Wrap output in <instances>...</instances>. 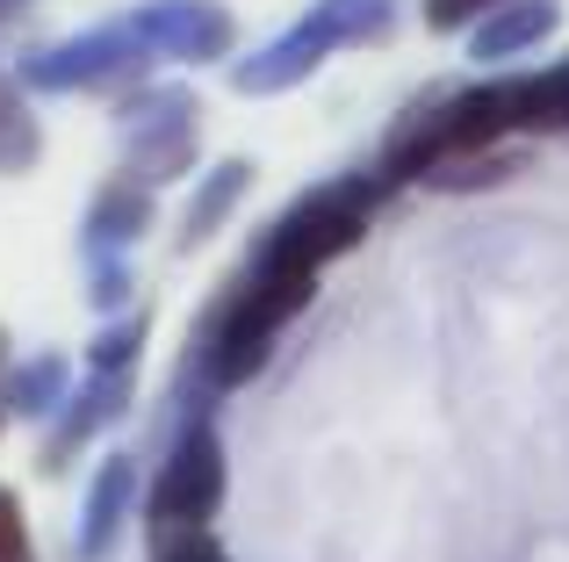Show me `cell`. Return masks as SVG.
Listing matches in <instances>:
<instances>
[{
  "label": "cell",
  "instance_id": "7c38bea8",
  "mask_svg": "<svg viewBox=\"0 0 569 562\" xmlns=\"http://www.w3.org/2000/svg\"><path fill=\"white\" fill-rule=\"evenodd\" d=\"M296 29H310L325 51H339V43H376V37L397 29V0H318Z\"/></svg>",
  "mask_w": 569,
  "mask_h": 562
},
{
  "label": "cell",
  "instance_id": "30bf717a",
  "mask_svg": "<svg viewBox=\"0 0 569 562\" xmlns=\"http://www.w3.org/2000/svg\"><path fill=\"white\" fill-rule=\"evenodd\" d=\"M144 224H152V195H144V181L116 173V181L94 195V210H87V253H94V260H116L123 245L144 239Z\"/></svg>",
  "mask_w": 569,
  "mask_h": 562
},
{
  "label": "cell",
  "instance_id": "ba28073f",
  "mask_svg": "<svg viewBox=\"0 0 569 562\" xmlns=\"http://www.w3.org/2000/svg\"><path fill=\"white\" fill-rule=\"evenodd\" d=\"M318 66H325V43L310 37V29H289V37H274L267 51L238 58L231 80H238V94H289V87H303Z\"/></svg>",
  "mask_w": 569,
  "mask_h": 562
},
{
  "label": "cell",
  "instance_id": "2e32d148",
  "mask_svg": "<svg viewBox=\"0 0 569 562\" xmlns=\"http://www.w3.org/2000/svg\"><path fill=\"white\" fill-rule=\"evenodd\" d=\"M37 152H43V130H37V116L22 109V87L0 80V173H29Z\"/></svg>",
  "mask_w": 569,
  "mask_h": 562
},
{
  "label": "cell",
  "instance_id": "603a6c76",
  "mask_svg": "<svg viewBox=\"0 0 569 562\" xmlns=\"http://www.w3.org/2000/svg\"><path fill=\"white\" fill-rule=\"evenodd\" d=\"M0 8H22V0H0Z\"/></svg>",
  "mask_w": 569,
  "mask_h": 562
},
{
  "label": "cell",
  "instance_id": "6da1fadb",
  "mask_svg": "<svg viewBox=\"0 0 569 562\" xmlns=\"http://www.w3.org/2000/svg\"><path fill=\"white\" fill-rule=\"evenodd\" d=\"M376 173H347V181H318L260 231L246 274L260 281H318L325 260H339L347 245H361L368 217H376Z\"/></svg>",
  "mask_w": 569,
  "mask_h": 562
},
{
  "label": "cell",
  "instance_id": "5bb4252c",
  "mask_svg": "<svg viewBox=\"0 0 569 562\" xmlns=\"http://www.w3.org/2000/svg\"><path fill=\"white\" fill-rule=\"evenodd\" d=\"M0 397H8V411H22V419H51V411H66V397H72L66 353H37V361H22L8 382H0Z\"/></svg>",
  "mask_w": 569,
  "mask_h": 562
},
{
  "label": "cell",
  "instance_id": "d6986e66",
  "mask_svg": "<svg viewBox=\"0 0 569 562\" xmlns=\"http://www.w3.org/2000/svg\"><path fill=\"white\" fill-rule=\"evenodd\" d=\"M0 562H37L29 549V526H22V498L0 483Z\"/></svg>",
  "mask_w": 569,
  "mask_h": 562
},
{
  "label": "cell",
  "instance_id": "44dd1931",
  "mask_svg": "<svg viewBox=\"0 0 569 562\" xmlns=\"http://www.w3.org/2000/svg\"><path fill=\"white\" fill-rule=\"evenodd\" d=\"M87 295H94V310H123V295H130L123 253H116V260H94V281H87Z\"/></svg>",
  "mask_w": 569,
  "mask_h": 562
},
{
  "label": "cell",
  "instance_id": "5b68a950",
  "mask_svg": "<svg viewBox=\"0 0 569 562\" xmlns=\"http://www.w3.org/2000/svg\"><path fill=\"white\" fill-rule=\"evenodd\" d=\"M152 72V51L130 22H101L80 29L66 43H43V51L22 58V87H43V94H87V87H138Z\"/></svg>",
  "mask_w": 569,
  "mask_h": 562
},
{
  "label": "cell",
  "instance_id": "9a60e30c",
  "mask_svg": "<svg viewBox=\"0 0 569 562\" xmlns=\"http://www.w3.org/2000/svg\"><path fill=\"white\" fill-rule=\"evenodd\" d=\"M512 123L519 130H569V58L512 80Z\"/></svg>",
  "mask_w": 569,
  "mask_h": 562
},
{
  "label": "cell",
  "instance_id": "8992f818",
  "mask_svg": "<svg viewBox=\"0 0 569 562\" xmlns=\"http://www.w3.org/2000/svg\"><path fill=\"white\" fill-rule=\"evenodd\" d=\"M144 37L152 58H181V66H209L238 43V22L217 8V0H144L138 14H123Z\"/></svg>",
  "mask_w": 569,
  "mask_h": 562
},
{
  "label": "cell",
  "instance_id": "52a82bcc",
  "mask_svg": "<svg viewBox=\"0 0 569 562\" xmlns=\"http://www.w3.org/2000/svg\"><path fill=\"white\" fill-rule=\"evenodd\" d=\"M123 411H130V368H123V375H87L80 390L66 397V411H58V433H51V454H43V462L66 469L72 454H80L101 425H116Z\"/></svg>",
  "mask_w": 569,
  "mask_h": 562
},
{
  "label": "cell",
  "instance_id": "8fae6325",
  "mask_svg": "<svg viewBox=\"0 0 569 562\" xmlns=\"http://www.w3.org/2000/svg\"><path fill=\"white\" fill-rule=\"evenodd\" d=\"M123 512H130V454H109L101 476L87 483V512H80V562H101L123 534Z\"/></svg>",
  "mask_w": 569,
  "mask_h": 562
},
{
  "label": "cell",
  "instance_id": "ffe728a7",
  "mask_svg": "<svg viewBox=\"0 0 569 562\" xmlns=\"http://www.w3.org/2000/svg\"><path fill=\"white\" fill-rule=\"evenodd\" d=\"M490 8H505V0H426V29H469V22H483Z\"/></svg>",
  "mask_w": 569,
  "mask_h": 562
},
{
  "label": "cell",
  "instance_id": "4fadbf2b",
  "mask_svg": "<svg viewBox=\"0 0 569 562\" xmlns=\"http://www.w3.org/2000/svg\"><path fill=\"white\" fill-rule=\"evenodd\" d=\"M246 188H252V159H223V167L194 188V202H188V217H181V245H188V253L217 239V224L246 202Z\"/></svg>",
  "mask_w": 569,
  "mask_h": 562
},
{
  "label": "cell",
  "instance_id": "ac0fdd59",
  "mask_svg": "<svg viewBox=\"0 0 569 562\" xmlns=\"http://www.w3.org/2000/svg\"><path fill=\"white\" fill-rule=\"evenodd\" d=\"M144 332H152V324H144L138 310H123L116 324H101V332H94V347H87V375H123V368H138Z\"/></svg>",
  "mask_w": 569,
  "mask_h": 562
},
{
  "label": "cell",
  "instance_id": "7a4b0ae2",
  "mask_svg": "<svg viewBox=\"0 0 569 562\" xmlns=\"http://www.w3.org/2000/svg\"><path fill=\"white\" fill-rule=\"evenodd\" d=\"M318 281H260V274H238V289L223 295V310L209 318V382L217 390H238L267 368L274 339L296 324V310L310 303Z\"/></svg>",
  "mask_w": 569,
  "mask_h": 562
},
{
  "label": "cell",
  "instance_id": "3957f363",
  "mask_svg": "<svg viewBox=\"0 0 569 562\" xmlns=\"http://www.w3.org/2000/svg\"><path fill=\"white\" fill-rule=\"evenodd\" d=\"M223 483H231V469H223L217 425H209V419H188L181 433H173L159 476H152V498H144L152 541H167V534H202V526L217 520V505H223Z\"/></svg>",
  "mask_w": 569,
  "mask_h": 562
},
{
  "label": "cell",
  "instance_id": "7402d4cb",
  "mask_svg": "<svg viewBox=\"0 0 569 562\" xmlns=\"http://www.w3.org/2000/svg\"><path fill=\"white\" fill-rule=\"evenodd\" d=\"M159 562H231V555H223L209 534H167L159 541Z\"/></svg>",
  "mask_w": 569,
  "mask_h": 562
},
{
  "label": "cell",
  "instance_id": "277c9868",
  "mask_svg": "<svg viewBox=\"0 0 569 562\" xmlns=\"http://www.w3.org/2000/svg\"><path fill=\"white\" fill-rule=\"evenodd\" d=\"M194 109L202 101L188 87H130L116 109V144H123L130 181H181L194 167Z\"/></svg>",
  "mask_w": 569,
  "mask_h": 562
},
{
  "label": "cell",
  "instance_id": "9c48e42d",
  "mask_svg": "<svg viewBox=\"0 0 569 562\" xmlns=\"http://www.w3.org/2000/svg\"><path fill=\"white\" fill-rule=\"evenodd\" d=\"M556 29H562V0H505V8H490L476 22V58L498 66V58H519L533 43H548Z\"/></svg>",
  "mask_w": 569,
  "mask_h": 562
},
{
  "label": "cell",
  "instance_id": "e0dca14e",
  "mask_svg": "<svg viewBox=\"0 0 569 562\" xmlns=\"http://www.w3.org/2000/svg\"><path fill=\"white\" fill-rule=\"evenodd\" d=\"M519 159L512 152H498V144H483V152H455V159H440V167L426 173L440 195H476V188H498L505 173H512Z\"/></svg>",
  "mask_w": 569,
  "mask_h": 562
}]
</instances>
